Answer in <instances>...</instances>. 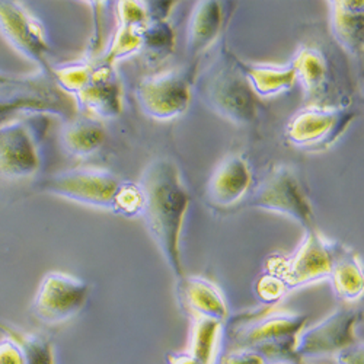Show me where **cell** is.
I'll list each match as a JSON object with an SVG mask.
<instances>
[{
  "instance_id": "6da1fadb",
  "label": "cell",
  "mask_w": 364,
  "mask_h": 364,
  "mask_svg": "<svg viewBox=\"0 0 364 364\" xmlns=\"http://www.w3.org/2000/svg\"><path fill=\"white\" fill-rule=\"evenodd\" d=\"M137 186L141 193L140 216L169 265L176 282L184 279L181 232L190 205V194L172 159L156 158L143 171Z\"/></svg>"
},
{
  "instance_id": "7a4b0ae2",
  "label": "cell",
  "mask_w": 364,
  "mask_h": 364,
  "mask_svg": "<svg viewBox=\"0 0 364 364\" xmlns=\"http://www.w3.org/2000/svg\"><path fill=\"white\" fill-rule=\"evenodd\" d=\"M43 190L73 203L108 210L124 218H137L141 211L139 186L102 168L79 166L54 173L43 182Z\"/></svg>"
},
{
  "instance_id": "3957f363",
  "label": "cell",
  "mask_w": 364,
  "mask_h": 364,
  "mask_svg": "<svg viewBox=\"0 0 364 364\" xmlns=\"http://www.w3.org/2000/svg\"><path fill=\"white\" fill-rule=\"evenodd\" d=\"M203 98L211 111L236 126L251 124L257 115L254 90L240 65L223 57L205 77Z\"/></svg>"
},
{
  "instance_id": "277c9868",
  "label": "cell",
  "mask_w": 364,
  "mask_h": 364,
  "mask_svg": "<svg viewBox=\"0 0 364 364\" xmlns=\"http://www.w3.org/2000/svg\"><path fill=\"white\" fill-rule=\"evenodd\" d=\"M340 247L322 236L318 229L306 232L296 252L284 259L271 261L267 272L279 277L287 293L326 280L331 276Z\"/></svg>"
},
{
  "instance_id": "5b68a950",
  "label": "cell",
  "mask_w": 364,
  "mask_h": 364,
  "mask_svg": "<svg viewBox=\"0 0 364 364\" xmlns=\"http://www.w3.org/2000/svg\"><path fill=\"white\" fill-rule=\"evenodd\" d=\"M73 104L51 76L40 72L23 85L0 89V126L16 119L21 114L57 115L70 119L75 117Z\"/></svg>"
},
{
  "instance_id": "8992f818",
  "label": "cell",
  "mask_w": 364,
  "mask_h": 364,
  "mask_svg": "<svg viewBox=\"0 0 364 364\" xmlns=\"http://www.w3.org/2000/svg\"><path fill=\"white\" fill-rule=\"evenodd\" d=\"M248 204L254 208L286 216L306 232L316 229L314 210L305 188L296 172L286 165L276 166L265 176L252 193Z\"/></svg>"
},
{
  "instance_id": "52a82bcc",
  "label": "cell",
  "mask_w": 364,
  "mask_h": 364,
  "mask_svg": "<svg viewBox=\"0 0 364 364\" xmlns=\"http://www.w3.org/2000/svg\"><path fill=\"white\" fill-rule=\"evenodd\" d=\"M306 323V315L267 306L235 318L230 323V340L236 347L293 346Z\"/></svg>"
},
{
  "instance_id": "ba28073f",
  "label": "cell",
  "mask_w": 364,
  "mask_h": 364,
  "mask_svg": "<svg viewBox=\"0 0 364 364\" xmlns=\"http://www.w3.org/2000/svg\"><path fill=\"white\" fill-rule=\"evenodd\" d=\"M44 126V115L16 118L0 126V175L9 179H23L38 172Z\"/></svg>"
},
{
  "instance_id": "9c48e42d",
  "label": "cell",
  "mask_w": 364,
  "mask_h": 364,
  "mask_svg": "<svg viewBox=\"0 0 364 364\" xmlns=\"http://www.w3.org/2000/svg\"><path fill=\"white\" fill-rule=\"evenodd\" d=\"M361 322V311L355 308H338L314 326H305L294 338L293 353L301 361L336 355L340 351L360 343L357 326Z\"/></svg>"
},
{
  "instance_id": "30bf717a",
  "label": "cell",
  "mask_w": 364,
  "mask_h": 364,
  "mask_svg": "<svg viewBox=\"0 0 364 364\" xmlns=\"http://www.w3.org/2000/svg\"><path fill=\"white\" fill-rule=\"evenodd\" d=\"M355 117V112L348 108L312 105L290 119L286 136L294 147L325 151L343 137Z\"/></svg>"
},
{
  "instance_id": "8fae6325",
  "label": "cell",
  "mask_w": 364,
  "mask_h": 364,
  "mask_svg": "<svg viewBox=\"0 0 364 364\" xmlns=\"http://www.w3.org/2000/svg\"><path fill=\"white\" fill-rule=\"evenodd\" d=\"M0 34L21 55L51 76L48 54L51 50L46 26L21 2L0 0Z\"/></svg>"
},
{
  "instance_id": "7c38bea8",
  "label": "cell",
  "mask_w": 364,
  "mask_h": 364,
  "mask_svg": "<svg viewBox=\"0 0 364 364\" xmlns=\"http://www.w3.org/2000/svg\"><path fill=\"white\" fill-rule=\"evenodd\" d=\"M87 297L86 282L53 271L40 283L33 301V314L46 325L65 323L85 308Z\"/></svg>"
},
{
  "instance_id": "4fadbf2b",
  "label": "cell",
  "mask_w": 364,
  "mask_h": 364,
  "mask_svg": "<svg viewBox=\"0 0 364 364\" xmlns=\"http://www.w3.org/2000/svg\"><path fill=\"white\" fill-rule=\"evenodd\" d=\"M140 109L150 118L168 121L184 114L191 101V76L169 70L143 79L136 90Z\"/></svg>"
},
{
  "instance_id": "5bb4252c",
  "label": "cell",
  "mask_w": 364,
  "mask_h": 364,
  "mask_svg": "<svg viewBox=\"0 0 364 364\" xmlns=\"http://www.w3.org/2000/svg\"><path fill=\"white\" fill-rule=\"evenodd\" d=\"M73 102L82 115L100 121L117 118L123 111V89L114 66L102 62L90 63L86 77L73 95Z\"/></svg>"
},
{
  "instance_id": "9a60e30c",
  "label": "cell",
  "mask_w": 364,
  "mask_h": 364,
  "mask_svg": "<svg viewBox=\"0 0 364 364\" xmlns=\"http://www.w3.org/2000/svg\"><path fill=\"white\" fill-rule=\"evenodd\" d=\"M251 181L248 162L240 155H228L208 179L207 200L219 208L232 207L247 196Z\"/></svg>"
},
{
  "instance_id": "2e32d148",
  "label": "cell",
  "mask_w": 364,
  "mask_h": 364,
  "mask_svg": "<svg viewBox=\"0 0 364 364\" xmlns=\"http://www.w3.org/2000/svg\"><path fill=\"white\" fill-rule=\"evenodd\" d=\"M178 296L191 319L203 318L219 322L228 319L226 299L215 283L203 277H184L178 280Z\"/></svg>"
},
{
  "instance_id": "e0dca14e",
  "label": "cell",
  "mask_w": 364,
  "mask_h": 364,
  "mask_svg": "<svg viewBox=\"0 0 364 364\" xmlns=\"http://www.w3.org/2000/svg\"><path fill=\"white\" fill-rule=\"evenodd\" d=\"M333 38L351 57H361L364 48V4L361 0L328 2Z\"/></svg>"
},
{
  "instance_id": "ac0fdd59",
  "label": "cell",
  "mask_w": 364,
  "mask_h": 364,
  "mask_svg": "<svg viewBox=\"0 0 364 364\" xmlns=\"http://www.w3.org/2000/svg\"><path fill=\"white\" fill-rule=\"evenodd\" d=\"M60 141L68 155L83 159L95 155L105 141V127L102 121L87 117L75 115L60 132Z\"/></svg>"
},
{
  "instance_id": "d6986e66",
  "label": "cell",
  "mask_w": 364,
  "mask_h": 364,
  "mask_svg": "<svg viewBox=\"0 0 364 364\" xmlns=\"http://www.w3.org/2000/svg\"><path fill=\"white\" fill-rule=\"evenodd\" d=\"M223 21L220 2H197L188 22L187 47L191 55H200L218 38Z\"/></svg>"
},
{
  "instance_id": "ffe728a7",
  "label": "cell",
  "mask_w": 364,
  "mask_h": 364,
  "mask_svg": "<svg viewBox=\"0 0 364 364\" xmlns=\"http://www.w3.org/2000/svg\"><path fill=\"white\" fill-rule=\"evenodd\" d=\"M328 280H331L333 293L341 301H357L363 296L364 290L363 267L360 258L354 252L340 247Z\"/></svg>"
},
{
  "instance_id": "44dd1931",
  "label": "cell",
  "mask_w": 364,
  "mask_h": 364,
  "mask_svg": "<svg viewBox=\"0 0 364 364\" xmlns=\"http://www.w3.org/2000/svg\"><path fill=\"white\" fill-rule=\"evenodd\" d=\"M303 92L309 101L319 98L323 92L328 76V65L323 54L312 47H303L290 63Z\"/></svg>"
},
{
  "instance_id": "7402d4cb",
  "label": "cell",
  "mask_w": 364,
  "mask_h": 364,
  "mask_svg": "<svg viewBox=\"0 0 364 364\" xmlns=\"http://www.w3.org/2000/svg\"><path fill=\"white\" fill-rule=\"evenodd\" d=\"M225 322L194 318L191 337L186 350L198 364H216L220 353Z\"/></svg>"
},
{
  "instance_id": "603a6c76",
  "label": "cell",
  "mask_w": 364,
  "mask_h": 364,
  "mask_svg": "<svg viewBox=\"0 0 364 364\" xmlns=\"http://www.w3.org/2000/svg\"><path fill=\"white\" fill-rule=\"evenodd\" d=\"M240 68L247 76L254 92H257L262 98L286 92V90H289L296 83V73L291 65L286 68L240 65Z\"/></svg>"
},
{
  "instance_id": "cb8c5ba5",
  "label": "cell",
  "mask_w": 364,
  "mask_h": 364,
  "mask_svg": "<svg viewBox=\"0 0 364 364\" xmlns=\"http://www.w3.org/2000/svg\"><path fill=\"white\" fill-rule=\"evenodd\" d=\"M146 23L140 25V23L117 21V29L111 38L109 47L100 62L107 63L109 66H115V63L119 62V60L141 51L143 50V28Z\"/></svg>"
},
{
  "instance_id": "d4e9b609",
  "label": "cell",
  "mask_w": 364,
  "mask_h": 364,
  "mask_svg": "<svg viewBox=\"0 0 364 364\" xmlns=\"http://www.w3.org/2000/svg\"><path fill=\"white\" fill-rule=\"evenodd\" d=\"M175 46V36L168 21L149 19L143 28V50L150 58H166Z\"/></svg>"
},
{
  "instance_id": "484cf974",
  "label": "cell",
  "mask_w": 364,
  "mask_h": 364,
  "mask_svg": "<svg viewBox=\"0 0 364 364\" xmlns=\"http://www.w3.org/2000/svg\"><path fill=\"white\" fill-rule=\"evenodd\" d=\"M23 347L26 364H54L53 344L40 336H23L18 338Z\"/></svg>"
},
{
  "instance_id": "4316f807",
  "label": "cell",
  "mask_w": 364,
  "mask_h": 364,
  "mask_svg": "<svg viewBox=\"0 0 364 364\" xmlns=\"http://www.w3.org/2000/svg\"><path fill=\"white\" fill-rule=\"evenodd\" d=\"M255 293L262 303L271 306L274 305V303L280 301V299L287 293V290L279 277L269 274V272H265L255 284Z\"/></svg>"
},
{
  "instance_id": "83f0119b",
  "label": "cell",
  "mask_w": 364,
  "mask_h": 364,
  "mask_svg": "<svg viewBox=\"0 0 364 364\" xmlns=\"http://www.w3.org/2000/svg\"><path fill=\"white\" fill-rule=\"evenodd\" d=\"M0 364H26L25 351L18 338L8 337L0 341Z\"/></svg>"
},
{
  "instance_id": "f1b7e54d",
  "label": "cell",
  "mask_w": 364,
  "mask_h": 364,
  "mask_svg": "<svg viewBox=\"0 0 364 364\" xmlns=\"http://www.w3.org/2000/svg\"><path fill=\"white\" fill-rule=\"evenodd\" d=\"M337 364H363V343H357L333 355Z\"/></svg>"
},
{
  "instance_id": "f546056e",
  "label": "cell",
  "mask_w": 364,
  "mask_h": 364,
  "mask_svg": "<svg viewBox=\"0 0 364 364\" xmlns=\"http://www.w3.org/2000/svg\"><path fill=\"white\" fill-rule=\"evenodd\" d=\"M31 77H33V75H15V73H8V72L0 70V89L23 85Z\"/></svg>"
},
{
  "instance_id": "4dcf8cb0",
  "label": "cell",
  "mask_w": 364,
  "mask_h": 364,
  "mask_svg": "<svg viewBox=\"0 0 364 364\" xmlns=\"http://www.w3.org/2000/svg\"><path fill=\"white\" fill-rule=\"evenodd\" d=\"M168 364H198L187 351H179V353H171L166 357Z\"/></svg>"
}]
</instances>
